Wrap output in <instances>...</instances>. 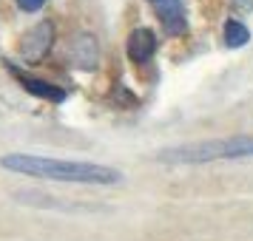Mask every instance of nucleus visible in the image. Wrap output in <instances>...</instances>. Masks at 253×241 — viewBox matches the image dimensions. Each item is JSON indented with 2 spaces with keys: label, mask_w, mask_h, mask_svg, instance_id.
<instances>
[{
  "label": "nucleus",
  "mask_w": 253,
  "mask_h": 241,
  "mask_svg": "<svg viewBox=\"0 0 253 241\" xmlns=\"http://www.w3.org/2000/svg\"><path fill=\"white\" fill-rule=\"evenodd\" d=\"M14 74H17V80H20V85L26 91L40 97V100H48V103H63L66 100V91L57 88V85H51L46 80H37V77H29V74H20V71H14Z\"/></svg>",
  "instance_id": "8"
},
{
  "label": "nucleus",
  "mask_w": 253,
  "mask_h": 241,
  "mask_svg": "<svg viewBox=\"0 0 253 241\" xmlns=\"http://www.w3.org/2000/svg\"><path fill=\"white\" fill-rule=\"evenodd\" d=\"M48 0H17V9H20V12H40V9H43V6H46Z\"/></svg>",
  "instance_id": "10"
},
{
  "label": "nucleus",
  "mask_w": 253,
  "mask_h": 241,
  "mask_svg": "<svg viewBox=\"0 0 253 241\" xmlns=\"http://www.w3.org/2000/svg\"><path fill=\"white\" fill-rule=\"evenodd\" d=\"M14 199H17V202H26V205H37V207H54V210H60V213H77V210H100V207H91V205L60 202V196L37 193V190H14Z\"/></svg>",
  "instance_id": "6"
},
{
  "label": "nucleus",
  "mask_w": 253,
  "mask_h": 241,
  "mask_svg": "<svg viewBox=\"0 0 253 241\" xmlns=\"http://www.w3.org/2000/svg\"><path fill=\"white\" fill-rule=\"evenodd\" d=\"M157 12H160V23L168 34H185L188 32V17H185L182 0L162 3V6H157Z\"/></svg>",
  "instance_id": "7"
},
{
  "label": "nucleus",
  "mask_w": 253,
  "mask_h": 241,
  "mask_svg": "<svg viewBox=\"0 0 253 241\" xmlns=\"http://www.w3.org/2000/svg\"><path fill=\"white\" fill-rule=\"evenodd\" d=\"M0 168L17 173V176H32V179H46V182H66V184H120L123 171L100 162H80V159H57V156H40V153H6L0 156Z\"/></svg>",
  "instance_id": "1"
},
{
  "label": "nucleus",
  "mask_w": 253,
  "mask_h": 241,
  "mask_svg": "<svg viewBox=\"0 0 253 241\" xmlns=\"http://www.w3.org/2000/svg\"><path fill=\"white\" fill-rule=\"evenodd\" d=\"M148 3H154V6H162V3H171V0H148Z\"/></svg>",
  "instance_id": "11"
},
{
  "label": "nucleus",
  "mask_w": 253,
  "mask_h": 241,
  "mask_svg": "<svg viewBox=\"0 0 253 241\" xmlns=\"http://www.w3.org/2000/svg\"><path fill=\"white\" fill-rule=\"evenodd\" d=\"M71 63H74V69H80V71H94L100 66V46H97L94 34L80 32L71 40Z\"/></svg>",
  "instance_id": "4"
},
{
  "label": "nucleus",
  "mask_w": 253,
  "mask_h": 241,
  "mask_svg": "<svg viewBox=\"0 0 253 241\" xmlns=\"http://www.w3.org/2000/svg\"><path fill=\"white\" fill-rule=\"evenodd\" d=\"M54 46V23L51 20H40L35 23L20 40V57L29 63V66H37L40 60L46 57Z\"/></svg>",
  "instance_id": "3"
},
{
  "label": "nucleus",
  "mask_w": 253,
  "mask_h": 241,
  "mask_svg": "<svg viewBox=\"0 0 253 241\" xmlns=\"http://www.w3.org/2000/svg\"><path fill=\"white\" fill-rule=\"evenodd\" d=\"M225 46L228 48H242L248 40H251V32H248V26L239 23V20H228L225 23Z\"/></svg>",
  "instance_id": "9"
},
{
  "label": "nucleus",
  "mask_w": 253,
  "mask_h": 241,
  "mask_svg": "<svg viewBox=\"0 0 253 241\" xmlns=\"http://www.w3.org/2000/svg\"><path fill=\"white\" fill-rule=\"evenodd\" d=\"M126 51H128V57H131V63H139V66L151 63L154 51H157V34H154V29H148V26L134 29V32L128 34Z\"/></svg>",
  "instance_id": "5"
},
{
  "label": "nucleus",
  "mask_w": 253,
  "mask_h": 241,
  "mask_svg": "<svg viewBox=\"0 0 253 241\" xmlns=\"http://www.w3.org/2000/svg\"><path fill=\"white\" fill-rule=\"evenodd\" d=\"M253 156V134H233L225 139L205 142H182L171 148H160L154 159L162 165H208V162H228Z\"/></svg>",
  "instance_id": "2"
}]
</instances>
